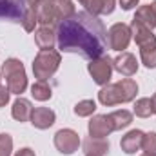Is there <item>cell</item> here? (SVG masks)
<instances>
[{
    "label": "cell",
    "mask_w": 156,
    "mask_h": 156,
    "mask_svg": "<svg viewBox=\"0 0 156 156\" xmlns=\"http://www.w3.org/2000/svg\"><path fill=\"white\" fill-rule=\"evenodd\" d=\"M53 5H55V15H56V20H67L71 18L76 9H75V4L71 0H53Z\"/></svg>",
    "instance_id": "obj_21"
},
{
    "label": "cell",
    "mask_w": 156,
    "mask_h": 156,
    "mask_svg": "<svg viewBox=\"0 0 156 156\" xmlns=\"http://www.w3.org/2000/svg\"><path fill=\"white\" fill-rule=\"evenodd\" d=\"M53 142H55L56 151L62 153V154H73V153H76L80 144H82L80 136H78V133L75 129H60V131H56Z\"/></svg>",
    "instance_id": "obj_6"
},
{
    "label": "cell",
    "mask_w": 156,
    "mask_h": 156,
    "mask_svg": "<svg viewBox=\"0 0 156 156\" xmlns=\"http://www.w3.org/2000/svg\"><path fill=\"white\" fill-rule=\"evenodd\" d=\"M60 62H62L60 51H55V49L40 51L38 55L35 56V60H33V75H35V78L47 82L58 71Z\"/></svg>",
    "instance_id": "obj_3"
},
{
    "label": "cell",
    "mask_w": 156,
    "mask_h": 156,
    "mask_svg": "<svg viewBox=\"0 0 156 156\" xmlns=\"http://www.w3.org/2000/svg\"><path fill=\"white\" fill-rule=\"evenodd\" d=\"M13 153V138L7 133H0V156H11Z\"/></svg>",
    "instance_id": "obj_27"
},
{
    "label": "cell",
    "mask_w": 156,
    "mask_h": 156,
    "mask_svg": "<svg viewBox=\"0 0 156 156\" xmlns=\"http://www.w3.org/2000/svg\"><path fill=\"white\" fill-rule=\"evenodd\" d=\"M31 96L35 100H38V102H47L53 96V89H51V85L45 80H37L31 85Z\"/></svg>",
    "instance_id": "obj_23"
},
{
    "label": "cell",
    "mask_w": 156,
    "mask_h": 156,
    "mask_svg": "<svg viewBox=\"0 0 156 156\" xmlns=\"http://www.w3.org/2000/svg\"><path fill=\"white\" fill-rule=\"evenodd\" d=\"M26 2H27V5H29V7H31V5H33V4H35V2H37V0H26Z\"/></svg>",
    "instance_id": "obj_33"
},
{
    "label": "cell",
    "mask_w": 156,
    "mask_h": 156,
    "mask_svg": "<svg viewBox=\"0 0 156 156\" xmlns=\"http://www.w3.org/2000/svg\"><path fill=\"white\" fill-rule=\"evenodd\" d=\"M78 2H80L82 5H85V4H87V0H78Z\"/></svg>",
    "instance_id": "obj_34"
},
{
    "label": "cell",
    "mask_w": 156,
    "mask_h": 156,
    "mask_svg": "<svg viewBox=\"0 0 156 156\" xmlns=\"http://www.w3.org/2000/svg\"><path fill=\"white\" fill-rule=\"evenodd\" d=\"M85 156H96V154H85Z\"/></svg>",
    "instance_id": "obj_37"
},
{
    "label": "cell",
    "mask_w": 156,
    "mask_h": 156,
    "mask_svg": "<svg viewBox=\"0 0 156 156\" xmlns=\"http://www.w3.org/2000/svg\"><path fill=\"white\" fill-rule=\"evenodd\" d=\"M116 7V0H87L85 9L87 13L94 15V16H102V15H111Z\"/></svg>",
    "instance_id": "obj_18"
},
{
    "label": "cell",
    "mask_w": 156,
    "mask_h": 156,
    "mask_svg": "<svg viewBox=\"0 0 156 156\" xmlns=\"http://www.w3.org/2000/svg\"><path fill=\"white\" fill-rule=\"evenodd\" d=\"M113 69H116L120 75L129 78V76H133V75H136V71H138V60H136V56L133 53L123 51V53L118 55L116 58H113Z\"/></svg>",
    "instance_id": "obj_10"
},
{
    "label": "cell",
    "mask_w": 156,
    "mask_h": 156,
    "mask_svg": "<svg viewBox=\"0 0 156 156\" xmlns=\"http://www.w3.org/2000/svg\"><path fill=\"white\" fill-rule=\"evenodd\" d=\"M75 115L80 118H85V116H93L94 111H96V102L94 100H80L76 105H75Z\"/></svg>",
    "instance_id": "obj_24"
},
{
    "label": "cell",
    "mask_w": 156,
    "mask_h": 156,
    "mask_svg": "<svg viewBox=\"0 0 156 156\" xmlns=\"http://www.w3.org/2000/svg\"><path fill=\"white\" fill-rule=\"evenodd\" d=\"M35 16H37V22L42 26H55L58 24L56 20V15H55V5H53V0H37L33 5H31Z\"/></svg>",
    "instance_id": "obj_8"
},
{
    "label": "cell",
    "mask_w": 156,
    "mask_h": 156,
    "mask_svg": "<svg viewBox=\"0 0 156 156\" xmlns=\"http://www.w3.org/2000/svg\"><path fill=\"white\" fill-rule=\"evenodd\" d=\"M133 38V33H131V27L123 22H116L109 27L107 31V44H109V49L113 51H120L123 53Z\"/></svg>",
    "instance_id": "obj_5"
},
{
    "label": "cell",
    "mask_w": 156,
    "mask_h": 156,
    "mask_svg": "<svg viewBox=\"0 0 156 156\" xmlns=\"http://www.w3.org/2000/svg\"><path fill=\"white\" fill-rule=\"evenodd\" d=\"M15 156H37V154H35V151H33L31 147H22L20 151H16Z\"/></svg>",
    "instance_id": "obj_31"
},
{
    "label": "cell",
    "mask_w": 156,
    "mask_h": 156,
    "mask_svg": "<svg viewBox=\"0 0 156 156\" xmlns=\"http://www.w3.org/2000/svg\"><path fill=\"white\" fill-rule=\"evenodd\" d=\"M56 44L64 53H76L82 58L93 60L107 51V29L98 16L78 11L56 24Z\"/></svg>",
    "instance_id": "obj_1"
},
{
    "label": "cell",
    "mask_w": 156,
    "mask_h": 156,
    "mask_svg": "<svg viewBox=\"0 0 156 156\" xmlns=\"http://www.w3.org/2000/svg\"><path fill=\"white\" fill-rule=\"evenodd\" d=\"M87 71H89L94 83L107 85V83H111V76H113V58L109 55L96 56V58L89 60Z\"/></svg>",
    "instance_id": "obj_4"
},
{
    "label": "cell",
    "mask_w": 156,
    "mask_h": 156,
    "mask_svg": "<svg viewBox=\"0 0 156 156\" xmlns=\"http://www.w3.org/2000/svg\"><path fill=\"white\" fill-rule=\"evenodd\" d=\"M29 120H31L33 127H37L40 131H45V129L53 127V123L56 122V115L49 107H35Z\"/></svg>",
    "instance_id": "obj_11"
},
{
    "label": "cell",
    "mask_w": 156,
    "mask_h": 156,
    "mask_svg": "<svg viewBox=\"0 0 156 156\" xmlns=\"http://www.w3.org/2000/svg\"><path fill=\"white\" fill-rule=\"evenodd\" d=\"M82 147H83V153L85 154H96V156H104L109 153V142L105 138H93V136H87L83 142H82Z\"/></svg>",
    "instance_id": "obj_15"
},
{
    "label": "cell",
    "mask_w": 156,
    "mask_h": 156,
    "mask_svg": "<svg viewBox=\"0 0 156 156\" xmlns=\"http://www.w3.org/2000/svg\"><path fill=\"white\" fill-rule=\"evenodd\" d=\"M138 2H140V0H118V4H120V7H122L123 11L134 9V7L138 5Z\"/></svg>",
    "instance_id": "obj_30"
},
{
    "label": "cell",
    "mask_w": 156,
    "mask_h": 156,
    "mask_svg": "<svg viewBox=\"0 0 156 156\" xmlns=\"http://www.w3.org/2000/svg\"><path fill=\"white\" fill-rule=\"evenodd\" d=\"M33 105L27 98H22L18 96L15 102H13V107H11V116L15 118L16 122H27L31 118V113H33Z\"/></svg>",
    "instance_id": "obj_17"
},
{
    "label": "cell",
    "mask_w": 156,
    "mask_h": 156,
    "mask_svg": "<svg viewBox=\"0 0 156 156\" xmlns=\"http://www.w3.org/2000/svg\"><path fill=\"white\" fill-rule=\"evenodd\" d=\"M109 118L113 122V129L115 131H122V129H125V127H129L133 123V113L127 111V109H118L115 113H111Z\"/></svg>",
    "instance_id": "obj_22"
},
{
    "label": "cell",
    "mask_w": 156,
    "mask_h": 156,
    "mask_svg": "<svg viewBox=\"0 0 156 156\" xmlns=\"http://www.w3.org/2000/svg\"><path fill=\"white\" fill-rule=\"evenodd\" d=\"M2 76L5 78V85L9 89L11 94H22L27 89V75H26V67L18 58H7L2 64L0 69Z\"/></svg>",
    "instance_id": "obj_2"
},
{
    "label": "cell",
    "mask_w": 156,
    "mask_h": 156,
    "mask_svg": "<svg viewBox=\"0 0 156 156\" xmlns=\"http://www.w3.org/2000/svg\"><path fill=\"white\" fill-rule=\"evenodd\" d=\"M133 20L144 24V26L149 27V29H154L156 27V13H154V9H153V5H151V4L140 5V7L136 9V13H134V18H133Z\"/></svg>",
    "instance_id": "obj_20"
},
{
    "label": "cell",
    "mask_w": 156,
    "mask_h": 156,
    "mask_svg": "<svg viewBox=\"0 0 156 156\" xmlns=\"http://www.w3.org/2000/svg\"><path fill=\"white\" fill-rule=\"evenodd\" d=\"M142 151H144L145 154L156 156V133L154 131L144 134V140H142Z\"/></svg>",
    "instance_id": "obj_26"
},
{
    "label": "cell",
    "mask_w": 156,
    "mask_h": 156,
    "mask_svg": "<svg viewBox=\"0 0 156 156\" xmlns=\"http://www.w3.org/2000/svg\"><path fill=\"white\" fill-rule=\"evenodd\" d=\"M38 22H37V16H35V13H33V9L29 7L27 11H26V15H24V18H22V27L27 31V33H33L35 31V26H37Z\"/></svg>",
    "instance_id": "obj_28"
},
{
    "label": "cell",
    "mask_w": 156,
    "mask_h": 156,
    "mask_svg": "<svg viewBox=\"0 0 156 156\" xmlns=\"http://www.w3.org/2000/svg\"><path fill=\"white\" fill-rule=\"evenodd\" d=\"M151 5H153V9H154V13H156V0L153 2V4H151Z\"/></svg>",
    "instance_id": "obj_35"
},
{
    "label": "cell",
    "mask_w": 156,
    "mask_h": 156,
    "mask_svg": "<svg viewBox=\"0 0 156 156\" xmlns=\"http://www.w3.org/2000/svg\"><path fill=\"white\" fill-rule=\"evenodd\" d=\"M87 131H89V136L93 138H107L115 129L109 115H93V118L89 120Z\"/></svg>",
    "instance_id": "obj_9"
},
{
    "label": "cell",
    "mask_w": 156,
    "mask_h": 156,
    "mask_svg": "<svg viewBox=\"0 0 156 156\" xmlns=\"http://www.w3.org/2000/svg\"><path fill=\"white\" fill-rule=\"evenodd\" d=\"M118 91H120V96H122V104H127V102H133L138 94V83L133 80V78H122L120 82H116Z\"/></svg>",
    "instance_id": "obj_19"
},
{
    "label": "cell",
    "mask_w": 156,
    "mask_h": 156,
    "mask_svg": "<svg viewBox=\"0 0 156 156\" xmlns=\"http://www.w3.org/2000/svg\"><path fill=\"white\" fill-rule=\"evenodd\" d=\"M9 96H11V93L7 89V85H0V107L9 104Z\"/></svg>",
    "instance_id": "obj_29"
},
{
    "label": "cell",
    "mask_w": 156,
    "mask_h": 156,
    "mask_svg": "<svg viewBox=\"0 0 156 156\" xmlns=\"http://www.w3.org/2000/svg\"><path fill=\"white\" fill-rule=\"evenodd\" d=\"M144 131L140 129H131L125 136H122L120 140V147L125 154H136L142 149V140H144Z\"/></svg>",
    "instance_id": "obj_13"
},
{
    "label": "cell",
    "mask_w": 156,
    "mask_h": 156,
    "mask_svg": "<svg viewBox=\"0 0 156 156\" xmlns=\"http://www.w3.org/2000/svg\"><path fill=\"white\" fill-rule=\"evenodd\" d=\"M35 44L38 45L40 51L55 49V44H56V29H55V26H40L35 31Z\"/></svg>",
    "instance_id": "obj_12"
},
{
    "label": "cell",
    "mask_w": 156,
    "mask_h": 156,
    "mask_svg": "<svg viewBox=\"0 0 156 156\" xmlns=\"http://www.w3.org/2000/svg\"><path fill=\"white\" fill-rule=\"evenodd\" d=\"M140 47V60L147 69H156V37L144 44L138 45Z\"/></svg>",
    "instance_id": "obj_16"
},
{
    "label": "cell",
    "mask_w": 156,
    "mask_h": 156,
    "mask_svg": "<svg viewBox=\"0 0 156 156\" xmlns=\"http://www.w3.org/2000/svg\"><path fill=\"white\" fill-rule=\"evenodd\" d=\"M98 102L105 107H113L122 104V96H120V91H118L116 83H107V85H102V89L98 91Z\"/></svg>",
    "instance_id": "obj_14"
},
{
    "label": "cell",
    "mask_w": 156,
    "mask_h": 156,
    "mask_svg": "<svg viewBox=\"0 0 156 156\" xmlns=\"http://www.w3.org/2000/svg\"><path fill=\"white\" fill-rule=\"evenodd\" d=\"M0 80H2V73H0Z\"/></svg>",
    "instance_id": "obj_38"
},
{
    "label": "cell",
    "mask_w": 156,
    "mask_h": 156,
    "mask_svg": "<svg viewBox=\"0 0 156 156\" xmlns=\"http://www.w3.org/2000/svg\"><path fill=\"white\" fill-rule=\"evenodd\" d=\"M142 156H151V154H145V153H144V154H142Z\"/></svg>",
    "instance_id": "obj_36"
},
{
    "label": "cell",
    "mask_w": 156,
    "mask_h": 156,
    "mask_svg": "<svg viewBox=\"0 0 156 156\" xmlns=\"http://www.w3.org/2000/svg\"><path fill=\"white\" fill-rule=\"evenodd\" d=\"M134 115L138 118H149L153 115V105H151V98H138L134 102Z\"/></svg>",
    "instance_id": "obj_25"
},
{
    "label": "cell",
    "mask_w": 156,
    "mask_h": 156,
    "mask_svg": "<svg viewBox=\"0 0 156 156\" xmlns=\"http://www.w3.org/2000/svg\"><path fill=\"white\" fill-rule=\"evenodd\" d=\"M29 9L26 0H0V20L22 24L26 11Z\"/></svg>",
    "instance_id": "obj_7"
},
{
    "label": "cell",
    "mask_w": 156,
    "mask_h": 156,
    "mask_svg": "<svg viewBox=\"0 0 156 156\" xmlns=\"http://www.w3.org/2000/svg\"><path fill=\"white\" fill-rule=\"evenodd\" d=\"M151 105H153V115H156V93L151 96Z\"/></svg>",
    "instance_id": "obj_32"
}]
</instances>
